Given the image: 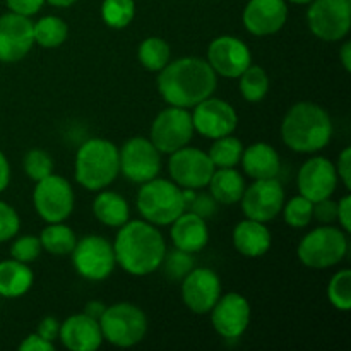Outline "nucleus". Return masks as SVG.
<instances>
[{
    "mask_svg": "<svg viewBox=\"0 0 351 351\" xmlns=\"http://www.w3.org/2000/svg\"><path fill=\"white\" fill-rule=\"evenodd\" d=\"M218 75L208 60L199 57H182L168 62L158 75V91L170 106L194 108L202 99L213 96Z\"/></svg>",
    "mask_w": 351,
    "mask_h": 351,
    "instance_id": "nucleus-1",
    "label": "nucleus"
},
{
    "mask_svg": "<svg viewBox=\"0 0 351 351\" xmlns=\"http://www.w3.org/2000/svg\"><path fill=\"white\" fill-rule=\"evenodd\" d=\"M113 250L117 264L127 274L147 276L161 267L167 243L154 225L144 219H129L119 228Z\"/></svg>",
    "mask_w": 351,
    "mask_h": 351,
    "instance_id": "nucleus-2",
    "label": "nucleus"
},
{
    "mask_svg": "<svg viewBox=\"0 0 351 351\" xmlns=\"http://www.w3.org/2000/svg\"><path fill=\"white\" fill-rule=\"evenodd\" d=\"M331 137V117L317 103H297L281 122V139L295 153H317L328 146Z\"/></svg>",
    "mask_w": 351,
    "mask_h": 351,
    "instance_id": "nucleus-3",
    "label": "nucleus"
},
{
    "mask_svg": "<svg viewBox=\"0 0 351 351\" xmlns=\"http://www.w3.org/2000/svg\"><path fill=\"white\" fill-rule=\"evenodd\" d=\"M74 171L77 184L86 191H103L120 173L119 147L101 137L88 139L75 154Z\"/></svg>",
    "mask_w": 351,
    "mask_h": 351,
    "instance_id": "nucleus-4",
    "label": "nucleus"
},
{
    "mask_svg": "<svg viewBox=\"0 0 351 351\" xmlns=\"http://www.w3.org/2000/svg\"><path fill=\"white\" fill-rule=\"evenodd\" d=\"M137 192V211L144 221L154 226H168L185 211L182 189L167 178H153L141 184Z\"/></svg>",
    "mask_w": 351,
    "mask_h": 351,
    "instance_id": "nucleus-5",
    "label": "nucleus"
},
{
    "mask_svg": "<svg viewBox=\"0 0 351 351\" xmlns=\"http://www.w3.org/2000/svg\"><path fill=\"white\" fill-rule=\"evenodd\" d=\"M348 252L346 232L336 226H319L308 232L297 247V256L311 269H328L345 259Z\"/></svg>",
    "mask_w": 351,
    "mask_h": 351,
    "instance_id": "nucleus-6",
    "label": "nucleus"
},
{
    "mask_svg": "<svg viewBox=\"0 0 351 351\" xmlns=\"http://www.w3.org/2000/svg\"><path fill=\"white\" fill-rule=\"evenodd\" d=\"M103 339L119 348L136 346L146 338L147 317L137 305L115 304L106 307L98 319Z\"/></svg>",
    "mask_w": 351,
    "mask_h": 351,
    "instance_id": "nucleus-7",
    "label": "nucleus"
},
{
    "mask_svg": "<svg viewBox=\"0 0 351 351\" xmlns=\"http://www.w3.org/2000/svg\"><path fill=\"white\" fill-rule=\"evenodd\" d=\"M71 257L75 273L88 281L106 280L117 266L113 243L99 235H88L77 240Z\"/></svg>",
    "mask_w": 351,
    "mask_h": 351,
    "instance_id": "nucleus-8",
    "label": "nucleus"
},
{
    "mask_svg": "<svg viewBox=\"0 0 351 351\" xmlns=\"http://www.w3.org/2000/svg\"><path fill=\"white\" fill-rule=\"evenodd\" d=\"M74 189L67 178L51 173L36 182L33 204L43 221L64 223L74 211Z\"/></svg>",
    "mask_w": 351,
    "mask_h": 351,
    "instance_id": "nucleus-9",
    "label": "nucleus"
},
{
    "mask_svg": "<svg viewBox=\"0 0 351 351\" xmlns=\"http://www.w3.org/2000/svg\"><path fill=\"white\" fill-rule=\"evenodd\" d=\"M192 113L180 106H168L160 112L151 125V143L160 153L171 154L189 146L194 137Z\"/></svg>",
    "mask_w": 351,
    "mask_h": 351,
    "instance_id": "nucleus-10",
    "label": "nucleus"
},
{
    "mask_svg": "<svg viewBox=\"0 0 351 351\" xmlns=\"http://www.w3.org/2000/svg\"><path fill=\"white\" fill-rule=\"evenodd\" d=\"M307 24L315 38L339 41L348 36L351 27V0H312Z\"/></svg>",
    "mask_w": 351,
    "mask_h": 351,
    "instance_id": "nucleus-11",
    "label": "nucleus"
},
{
    "mask_svg": "<svg viewBox=\"0 0 351 351\" xmlns=\"http://www.w3.org/2000/svg\"><path fill=\"white\" fill-rule=\"evenodd\" d=\"M216 167L213 165L208 153L197 149V147H182L170 154L168 160V171H170L171 182L180 189H194L201 191L208 187Z\"/></svg>",
    "mask_w": 351,
    "mask_h": 351,
    "instance_id": "nucleus-12",
    "label": "nucleus"
},
{
    "mask_svg": "<svg viewBox=\"0 0 351 351\" xmlns=\"http://www.w3.org/2000/svg\"><path fill=\"white\" fill-rule=\"evenodd\" d=\"M160 154L149 139L132 137L119 151L120 173L134 184L153 180L161 170Z\"/></svg>",
    "mask_w": 351,
    "mask_h": 351,
    "instance_id": "nucleus-13",
    "label": "nucleus"
},
{
    "mask_svg": "<svg viewBox=\"0 0 351 351\" xmlns=\"http://www.w3.org/2000/svg\"><path fill=\"white\" fill-rule=\"evenodd\" d=\"M240 202H242L243 215L249 219L261 223L273 221L283 209L285 189L278 177L254 180L250 187H245Z\"/></svg>",
    "mask_w": 351,
    "mask_h": 351,
    "instance_id": "nucleus-14",
    "label": "nucleus"
},
{
    "mask_svg": "<svg viewBox=\"0 0 351 351\" xmlns=\"http://www.w3.org/2000/svg\"><path fill=\"white\" fill-rule=\"evenodd\" d=\"M208 64L216 75L237 79L252 64V53L245 41L232 34H223L209 43Z\"/></svg>",
    "mask_w": 351,
    "mask_h": 351,
    "instance_id": "nucleus-15",
    "label": "nucleus"
},
{
    "mask_svg": "<svg viewBox=\"0 0 351 351\" xmlns=\"http://www.w3.org/2000/svg\"><path fill=\"white\" fill-rule=\"evenodd\" d=\"M192 123L195 132L201 136L208 139H218L235 132L239 125V115L228 101L209 96L194 106Z\"/></svg>",
    "mask_w": 351,
    "mask_h": 351,
    "instance_id": "nucleus-16",
    "label": "nucleus"
},
{
    "mask_svg": "<svg viewBox=\"0 0 351 351\" xmlns=\"http://www.w3.org/2000/svg\"><path fill=\"white\" fill-rule=\"evenodd\" d=\"M221 297V280L208 267H194L182 280V300L185 307L197 315L211 312Z\"/></svg>",
    "mask_w": 351,
    "mask_h": 351,
    "instance_id": "nucleus-17",
    "label": "nucleus"
},
{
    "mask_svg": "<svg viewBox=\"0 0 351 351\" xmlns=\"http://www.w3.org/2000/svg\"><path fill=\"white\" fill-rule=\"evenodd\" d=\"M33 45V21L29 17L16 12L0 16V62L16 64L23 60Z\"/></svg>",
    "mask_w": 351,
    "mask_h": 351,
    "instance_id": "nucleus-18",
    "label": "nucleus"
},
{
    "mask_svg": "<svg viewBox=\"0 0 351 351\" xmlns=\"http://www.w3.org/2000/svg\"><path fill=\"white\" fill-rule=\"evenodd\" d=\"M209 314L215 331L226 339L240 338L250 324L249 302L235 291L221 295Z\"/></svg>",
    "mask_w": 351,
    "mask_h": 351,
    "instance_id": "nucleus-19",
    "label": "nucleus"
},
{
    "mask_svg": "<svg viewBox=\"0 0 351 351\" xmlns=\"http://www.w3.org/2000/svg\"><path fill=\"white\" fill-rule=\"evenodd\" d=\"M338 180L335 163L324 156H314L302 165L297 185L300 195L307 197L308 201L317 202L335 194Z\"/></svg>",
    "mask_w": 351,
    "mask_h": 351,
    "instance_id": "nucleus-20",
    "label": "nucleus"
},
{
    "mask_svg": "<svg viewBox=\"0 0 351 351\" xmlns=\"http://www.w3.org/2000/svg\"><path fill=\"white\" fill-rule=\"evenodd\" d=\"M288 7L285 0H249L242 21L254 36H271L285 26Z\"/></svg>",
    "mask_w": 351,
    "mask_h": 351,
    "instance_id": "nucleus-21",
    "label": "nucleus"
},
{
    "mask_svg": "<svg viewBox=\"0 0 351 351\" xmlns=\"http://www.w3.org/2000/svg\"><path fill=\"white\" fill-rule=\"evenodd\" d=\"M58 339L71 351H96L101 346L103 335L98 319L88 314H75L60 324Z\"/></svg>",
    "mask_w": 351,
    "mask_h": 351,
    "instance_id": "nucleus-22",
    "label": "nucleus"
},
{
    "mask_svg": "<svg viewBox=\"0 0 351 351\" xmlns=\"http://www.w3.org/2000/svg\"><path fill=\"white\" fill-rule=\"evenodd\" d=\"M170 237L175 249H180L189 254H197L209 242L208 223L195 213L184 211L171 223Z\"/></svg>",
    "mask_w": 351,
    "mask_h": 351,
    "instance_id": "nucleus-23",
    "label": "nucleus"
},
{
    "mask_svg": "<svg viewBox=\"0 0 351 351\" xmlns=\"http://www.w3.org/2000/svg\"><path fill=\"white\" fill-rule=\"evenodd\" d=\"M273 237L266 223L245 218L233 230V245L243 257H263L271 249Z\"/></svg>",
    "mask_w": 351,
    "mask_h": 351,
    "instance_id": "nucleus-24",
    "label": "nucleus"
},
{
    "mask_svg": "<svg viewBox=\"0 0 351 351\" xmlns=\"http://www.w3.org/2000/svg\"><path fill=\"white\" fill-rule=\"evenodd\" d=\"M240 161L243 171L254 180L276 178L281 171L280 154L267 143H254L249 147H243Z\"/></svg>",
    "mask_w": 351,
    "mask_h": 351,
    "instance_id": "nucleus-25",
    "label": "nucleus"
},
{
    "mask_svg": "<svg viewBox=\"0 0 351 351\" xmlns=\"http://www.w3.org/2000/svg\"><path fill=\"white\" fill-rule=\"evenodd\" d=\"M34 274L27 264L16 259L0 263V297L19 298L31 290Z\"/></svg>",
    "mask_w": 351,
    "mask_h": 351,
    "instance_id": "nucleus-26",
    "label": "nucleus"
},
{
    "mask_svg": "<svg viewBox=\"0 0 351 351\" xmlns=\"http://www.w3.org/2000/svg\"><path fill=\"white\" fill-rule=\"evenodd\" d=\"M93 213L101 225L110 226V228H120L129 221L130 208L123 195L103 189L93 202Z\"/></svg>",
    "mask_w": 351,
    "mask_h": 351,
    "instance_id": "nucleus-27",
    "label": "nucleus"
},
{
    "mask_svg": "<svg viewBox=\"0 0 351 351\" xmlns=\"http://www.w3.org/2000/svg\"><path fill=\"white\" fill-rule=\"evenodd\" d=\"M209 194L216 199L218 204H237L245 191V180L242 173L235 168H219L215 170L208 184Z\"/></svg>",
    "mask_w": 351,
    "mask_h": 351,
    "instance_id": "nucleus-28",
    "label": "nucleus"
},
{
    "mask_svg": "<svg viewBox=\"0 0 351 351\" xmlns=\"http://www.w3.org/2000/svg\"><path fill=\"white\" fill-rule=\"evenodd\" d=\"M40 242L41 249L50 252L51 256H71L77 237L74 230L64 223H48L41 232Z\"/></svg>",
    "mask_w": 351,
    "mask_h": 351,
    "instance_id": "nucleus-29",
    "label": "nucleus"
},
{
    "mask_svg": "<svg viewBox=\"0 0 351 351\" xmlns=\"http://www.w3.org/2000/svg\"><path fill=\"white\" fill-rule=\"evenodd\" d=\"M69 27L62 17L45 16L33 23L34 43L43 48H57L67 40Z\"/></svg>",
    "mask_w": 351,
    "mask_h": 351,
    "instance_id": "nucleus-30",
    "label": "nucleus"
},
{
    "mask_svg": "<svg viewBox=\"0 0 351 351\" xmlns=\"http://www.w3.org/2000/svg\"><path fill=\"white\" fill-rule=\"evenodd\" d=\"M141 65L149 72H160L161 69L167 67L170 62L171 50L170 45L160 36H149L141 41L139 50H137Z\"/></svg>",
    "mask_w": 351,
    "mask_h": 351,
    "instance_id": "nucleus-31",
    "label": "nucleus"
},
{
    "mask_svg": "<svg viewBox=\"0 0 351 351\" xmlns=\"http://www.w3.org/2000/svg\"><path fill=\"white\" fill-rule=\"evenodd\" d=\"M240 95L249 103H259L269 91V75L261 65L250 64L240 75Z\"/></svg>",
    "mask_w": 351,
    "mask_h": 351,
    "instance_id": "nucleus-32",
    "label": "nucleus"
},
{
    "mask_svg": "<svg viewBox=\"0 0 351 351\" xmlns=\"http://www.w3.org/2000/svg\"><path fill=\"white\" fill-rule=\"evenodd\" d=\"M213 141L215 143L208 151V156L211 158L213 165L216 168H235L240 163L243 153L242 141L233 137L232 134Z\"/></svg>",
    "mask_w": 351,
    "mask_h": 351,
    "instance_id": "nucleus-33",
    "label": "nucleus"
},
{
    "mask_svg": "<svg viewBox=\"0 0 351 351\" xmlns=\"http://www.w3.org/2000/svg\"><path fill=\"white\" fill-rule=\"evenodd\" d=\"M136 16V2L134 0H103L101 19L113 29H123L129 26Z\"/></svg>",
    "mask_w": 351,
    "mask_h": 351,
    "instance_id": "nucleus-34",
    "label": "nucleus"
},
{
    "mask_svg": "<svg viewBox=\"0 0 351 351\" xmlns=\"http://www.w3.org/2000/svg\"><path fill=\"white\" fill-rule=\"evenodd\" d=\"M285 223L291 228H305L314 219V202L304 195H295L283 204Z\"/></svg>",
    "mask_w": 351,
    "mask_h": 351,
    "instance_id": "nucleus-35",
    "label": "nucleus"
},
{
    "mask_svg": "<svg viewBox=\"0 0 351 351\" xmlns=\"http://www.w3.org/2000/svg\"><path fill=\"white\" fill-rule=\"evenodd\" d=\"M328 298L335 308L348 312L351 308V271H338L328 285Z\"/></svg>",
    "mask_w": 351,
    "mask_h": 351,
    "instance_id": "nucleus-36",
    "label": "nucleus"
},
{
    "mask_svg": "<svg viewBox=\"0 0 351 351\" xmlns=\"http://www.w3.org/2000/svg\"><path fill=\"white\" fill-rule=\"evenodd\" d=\"M161 266L165 267V274H167L170 280L182 281L192 269L195 267V261L192 257V254L184 252L180 249H175L171 252L165 254V259L161 263Z\"/></svg>",
    "mask_w": 351,
    "mask_h": 351,
    "instance_id": "nucleus-37",
    "label": "nucleus"
},
{
    "mask_svg": "<svg viewBox=\"0 0 351 351\" xmlns=\"http://www.w3.org/2000/svg\"><path fill=\"white\" fill-rule=\"evenodd\" d=\"M24 171L33 182H40L53 173V160L47 151L31 149L24 156Z\"/></svg>",
    "mask_w": 351,
    "mask_h": 351,
    "instance_id": "nucleus-38",
    "label": "nucleus"
},
{
    "mask_svg": "<svg viewBox=\"0 0 351 351\" xmlns=\"http://www.w3.org/2000/svg\"><path fill=\"white\" fill-rule=\"evenodd\" d=\"M41 254V242L38 237L24 235L19 237L10 245V256L12 259L19 261V263L29 264L36 261Z\"/></svg>",
    "mask_w": 351,
    "mask_h": 351,
    "instance_id": "nucleus-39",
    "label": "nucleus"
},
{
    "mask_svg": "<svg viewBox=\"0 0 351 351\" xmlns=\"http://www.w3.org/2000/svg\"><path fill=\"white\" fill-rule=\"evenodd\" d=\"M21 228V219L16 209L7 202L0 201V243L9 242L17 235Z\"/></svg>",
    "mask_w": 351,
    "mask_h": 351,
    "instance_id": "nucleus-40",
    "label": "nucleus"
},
{
    "mask_svg": "<svg viewBox=\"0 0 351 351\" xmlns=\"http://www.w3.org/2000/svg\"><path fill=\"white\" fill-rule=\"evenodd\" d=\"M187 209H191L192 213H195L201 218L208 219L216 215V211H218V202H216V199L211 194H206V192L199 194V192H195L194 199L187 206Z\"/></svg>",
    "mask_w": 351,
    "mask_h": 351,
    "instance_id": "nucleus-41",
    "label": "nucleus"
},
{
    "mask_svg": "<svg viewBox=\"0 0 351 351\" xmlns=\"http://www.w3.org/2000/svg\"><path fill=\"white\" fill-rule=\"evenodd\" d=\"M336 216H338V202L332 201L331 197L314 202V218L317 221L329 225L336 221Z\"/></svg>",
    "mask_w": 351,
    "mask_h": 351,
    "instance_id": "nucleus-42",
    "label": "nucleus"
},
{
    "mask_svg": "<svg viewBox=\"0 0 351 351\" xmlns=\"http://www.w3.org/2000/svg\"><path fill=\"white\" fill-rule=\"evenodd\" d=\"M336 167V173L338 178L343 182L346 191L351 189V147H345L338 156V165Z\"/></svg>",
    "mask_w": 351,
    "mask_h": 351,
    "instance_id": "nucleus-43",
    "label": "nucleus"
},
{
    "mask_svg": "<svg viewBox=\"0 0 351 351\" xmlns=\"http://www.w3.org/2000/svg\"><path fill=\"white\" fill-rule=\"evenodd\" d=\"M10 12L21 14V16H33L43 7L45 0H5Z\"/></svg>",
    "mask_w": 351,
    "mask_h": 351,
    "instance_id": "nucleus-44",
    "label": "nucleus"
},
{
    "mask_svg": "<svg viewBox=\"0 0 351 351\" xmlns=\"http://www.w3.org/2000/svg\"><path fill=\"white\" fill-rule=\"evenodd\" d=\"M36 335H40L41 338L47 339V341L53 343L55 339H58V335H60V322L55 317H45L41 319V322L38 324Z\"/></svg>",
    "mask_w": 351,
    "mask_h": 351,
    "instance_id": "nucleus-45",
    "label": "nucleus"
},
{
    "mask_svg": "<svg viewBox=\"0 0 351 351\" xmlns=\"http://www.w3.org/2000/svg\"><path fill=\"white\" fill-rule=\"evenodd\" d=\"M21 351H55V345L51 341L41 338L40 335L33 332L27 336L23 343L19 345Z\"/></svg>",
    "mask_w": 351,
    "mask_h": 351,
    "instance_id": "nucleus-46",
    "label": "nucleus"
},
{
    "mask_svg": "<svg viewBox=\"0 0 351 351\" xmlns=\"http://www.w3.org/2000/svg\"><path fill=\"white\" fill-rule=\"evenodd\" d=\"M338 219L339 226L343 228V232L350 233L351 232V195L346 194L345 197H341L338 201Z\"/></svg>",
    "mask_w": 351,
    "mask_h": 351,
    "instance_id": "nucleus-47",
    "label": "nucleus"
},
{
    "mask_svg": "<svg viewBox=\"0 0 351 351\" xmlns=\"http://www.w3.org/2000/svg\"><path fill=\"white\" fill-rule=\"evenodd\" d=\"M10 182V165L9 160L5 158V154L0 151V194L9 187Z\"/></svg>",
    "mask_w": 351,
    "mask_h": 351,
    "instance_id": "nucleus-48",
    "label": "nucleus"
},
{
    "mask_svg": "<svg viewBox=\"0 0 351 351\" xmlns=\"http://www.w3.org/2000/svg\"><path fill=\"white\" fill-rule=\"evenodd\" d=\"M339 58H341V64L345 67L346 72L351 71V41H345L339 50Z\"/></svg>",
    "mask_w": 351,
    "mask_h": 351,
    "instance_id": "nucleus-49",
    "label": "nucleus"
},
{
    "mask_svg": "<svg viewBox=\"0 0 351 351\" xmlns=\"http://www.w3.org/2000/svg\"><path fill=\"white\" fill-rule=\"evenodd\" d=\"M105 305L101 304V302H89L88 305H86V311H84V314H88V315H91L93 319H99L101 317V314L103 312H105Z\"/></svg>",
    "mask_w": 351,
    "mask_h": 351,
    "instance_id": "nucleus-50",
    "label": "nucleus"
},
{
    "mask_svg": "<svg viewBox=\"0 0 351 351\" xmlns=\"http://www.w3.org/2000/svg\"><path fill=\"white\" fill-rule=\"evenodd\" d=\"M45 2H48L50 5H53V7H60V9H65V7L74 5L77 0H45Z\"/></svg>",
    "mask_w": 351,
    "mask_h": 351,
    "instance_id": "nucleus-51",
    "label": "nucleus"
},
{
    "mask_svg": "<svg viewBox=\"0 0 351 351\" xmlns=\"http://www.w3.org/2000/svg\"><path fill=\"white\" fill-rule=\"evenodd\" d=\"M290 2L298 3V5H307V3H311L312 0H290Z\"/></svg>",
    "mask_w": 351,
    "mask_h": 351,
    "instance_id": "nucleus-52",
    "label": "nucleus"
}]
</instances>
